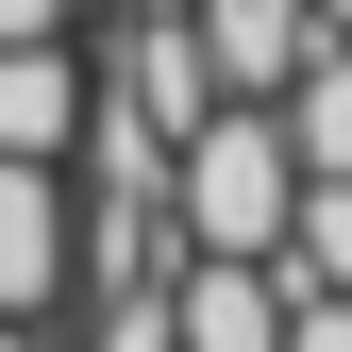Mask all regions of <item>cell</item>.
I'll list each match as a JSON object with an SVG mask.
<instances>
[{
	"instance_id": "obj_11",
	"label": "cell",
	"mask_w": 352,
	"mask_h": 352,
	"mask_svg": "<svg viewBox=\"0 0 352 352\" xmlns=\"http://www.w3.org/2000/svg\"><path fill=\"white\" fill-rule=\"evenodd\" d=\"M17 34H84V0H0V51Z\"/></svg>"
},
{
	"instance_id": "obj_13",
	"label": "cell",
	"mask_w": 352,
	"mask_h": 352,
	"mask_svg": "<svg viewBox=\"0 0 352 352\" xmlns=\"http://www.w3.org/2000/svg\"><path fill=\"white\" fill-rule=\"evenodd\" d=\"M319 34H352V0H319Z\"/></svg>"
},
{
	"instance_id": "obj_6",
	"label": "cell",
	"mask_w": 352,
	"mask_h": 352,
	"mask_svg": "<svg viewBox=\"0 0 352 352\" xmlns=\"http://www.w3.org/2000/svg\"><path fill=\"white\" fill-rule=\"evenodd\" d=\"M185 34H201V84H218V101H269V84L319 51V0H185Z\"/></svg>"
},
{
	"instance_id": "obj_7",
	"label": "cell",
	"mask_w": 352,
	"mask_h": 352,
	"mask_svg": "<svg viewBox=\"0 0 352 352\" xmlns=\"http://www.w3.org/2000/svg\"><path fill=\"white\" fill-rule=\"evenodd\" d=\"M269 118H285V151H302V168H352V34H319V51L269 84Z\"/></svg>"
},
{
	"instance_id": "obj_10",
	"label": "cell",
	"mask_w": 352,
	"mask_h": 352,
	"mask_svg": "<svg viewBox=\"0 0 352 352\" xmlns=\"http://www.w3.org/2000/svg\"><path fill=\"white\" fill-rule=\"evenodd\" d=\"M285 352H352V285H285Z\"/></svg>"
},
{
	"instance_id": "obj_3",
	"label": "cell",
	"mask_w": 352,
	"mask_h": 352,
	"mask_svg": "<svg viewBox=\"0 0 352 352\" xmlns=\"http://www.w3.org/2000/svg\"><path fill=\"white\" fill-rule=\"evenodd\" d=\"M168 352H285V269L269 252H168Z\"/></svg>"
},
{
	"instance_id": "obj_1",
	"label": "cell",
	"mask_w": 352,
	"mask_h": 352,
	"mask_svg": "<svg viewBox=\"0 0 352 352\" xmlns=\"http://www.w3.org/2000/svg\"><path fill=\"white\" fill-rule=\"evenodd\" d=\"M285 201H302V151L269 101H201L168 135V235L185 252H285Z\"/></svg>"
},
{
	"instance_id": "obj_4",
	"label": "cell",
	"mask_w": 352,
	"mask_h": 352,
	"mask_svg": "<svg viewBox=\"0 0 352 352\" xmlns=\"http://www.w3.org/2000/svg\"><path fill=\"white\" fill-rule=\"evenodd\" d=\"M101 101H118V118H151V135H185V118L218 101V84H201V34H185V0H135V17H118Z\"/></svg>"
},
{
	"instance_id": "obj_2",
	"label": "cell",
	"mask_w": 352,
	"mask_h": 352,
	"mask_svg": "<svg viewBox=\"0 0 352 352\" xmlns=\"http://www.w3.org/2000/svg\"><path fill=\"white\" fill-rule=\"evenodd\" d=\"M67 285H84L67 168H17V151H0V319H67Z\"/></svg>"
},
{
	"instance_id": "obj_5",
	"label": "cell",
	"mask_w": 352,
	"mask_h": 352,
	"mask_svg": "<svg viewBox=\"0 0 352 352\" xmlns=\"http://www.w3.org/2000/svg\"><path fill=\"white\" fill-rule=\"evenodd\" d=\"M84 101H101V67H84L67 34H17V51H0V151L17 168H67L84 151Z\"/></svg>"
},
{
	"instance_id": "obj_9",
	"label": "cell",
	"mask_w": 352,
	"mask_h": 352,
	"mask_svg": "<svg viewBox=\"0 0 352 352\" xmlns=\"http://www.w3.org/2000/svg\"><path fill=\"white\" fill-rule=\"evenodd\" d=\"M84 352H168V285H84Z\"/></svg>"
},
{
	"instance_id": "obj_8",
	"label": "cell",
	"mask_w": 352,
	"mask_h": 352,
	"mask_svg": "<svg viewBox=\"0 0 352 352\" xmlns=\"http://www.w3.org/2000/svg\"><path fill=\"white\" fill-rule=\"evenodd\" d=\"M285 285H352V168H302V201H285V252H269Z\"/></svg>"
},
{
	"instance_id": "obj_12",
	"label": "cell",
	"mask_w": 352,
	"mask_h": 352,
	"mask_svg": "<svg viewBox=\"0 0 352 352\" xmlns=\"http://www.w3.org/2000/svg\"><path fill=\"white\" fill-rule=\"evenodd\" d=\"M0 352H51V319H0Z\"/></svg>"
}]
</instances>
